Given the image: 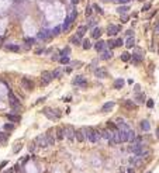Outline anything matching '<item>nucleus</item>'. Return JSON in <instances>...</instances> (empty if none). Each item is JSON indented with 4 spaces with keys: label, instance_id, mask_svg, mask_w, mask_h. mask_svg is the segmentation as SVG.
Here are the masks:
<instances>
[{
    "label": "nucleus",
    "instance_id": "obj_3",
    "mask_svg": "<svg viewBox=\"0 0 159 173\" xmlns=\"http://www.w3.org/2000/svg\"><path fill=\"white\" fill-rule=\"evenodd\" d=\"M9 103H10V106H11L14 110H18V108H20V101H18V99L16 97L14 93H13L11 90H9Z\"/></svg>",
    "mask_w": 159,
    "mask_h": 173
},
{
    "label": "nucleus",
    "instance_id": "obj_34",
    "mask_svg": "<svg viewBox=\"0 0 159 173\" xmlns=\"http://www.w3.org/2000/svg\"><path fill=\"white\" fill-rule=\"evenodd\" d=\"M134 42H135V41H134V37H130L128 40H127V42H125V47L127 48H132L134 47Z\"/></svg>",
    "mask_w": 159,
    "mask_h": 173
},
{
    "label": "nucleus",
    "instance_id": "obj_17",
    "mask_svg": "<svg viewBox=\"0 0 159 173\" xmlns=\"http://www.w3.org/2000/svg\"><path fill=\"white\" fill-rule=\"evenodd\" d=\"M75 138H76V141H78V142H83V141H85V134L82 132V130L75 131Z\"/></svg>",
    "mask_w": 159,
    "mask_h": 173
},
{
    "label": "nucleus",
    "instance_id": "obj_52",
    "mask_svg": "<svg viewBox=\"0 0 159 173\" xmlns=\"http://www.w3.org/2000/svg\"><path fill=\"white\" fill-rule=\"evenodd\" d=\"M149 7H151V4H145L142 10H148V9H149Z\"/></svg>",
    "mask_w": 159,
    "mask_h": 173
},
{
    "label": "nucleus",
    "instance_id": "obj_50",
    "mask_svg": "<svg viewBox=\"0 0 159 173\" xmlns=\"http://www.w3.org/2000/svg\"><path fill=\"white\" fill-rule=\"evenodd\" d=\"M123 23H127L128 21V16H123V20H121Z\"/></svg>",
    "mask_w": 159,
    "mask_h": 173
},
{
    "label": "nucleus",
    "instance_id": "obj_23",
    "mask_svg": "<svg viewBox=\"0 0 159 173\" xmlns=\"http://www.w3.org/2000/svg\"><path fill=\"white\" fill-rule=\"evenodd\" d=\"M86 31H87V27H86V25H80V27L78 28V34H76V35L82 38V37H83L85 34H86Z\"/></svg>",
    "mask_w": 159,
    "mask_h": 173
},
{
    "label": "nucleus",
    "instance_id": "obj_46",
    "mask_svg": "<svg viewBox=\"0 0 159 173\" xmlns=\"http://www.w3.org/2000/svg\"><path fill=\"white\" fill-rule=\"evenodd\" d=\"M13 128H14V125H11V124H4V130H10V131H11Z\"/></svg>",
    "mask_w": 159,
    "mask_h": 173
},
{
    "label": "nucleus",
    "instance_id": "obj_12",
    "mask_svg": "<svg viewBox=\"0 0 159 173\" xmlns=\"http://www.w3.org/2000/svg\"><path fill=\"white\" fill-rule=\"evenodd\" d=\"M94 75L97 76V78H100V79H106L107 76H109V73H107L106 69H101V68L96 69V71H94Z\"/></svg>",
    "mask_w": 159,
    "mask_h": 173
},
{
    "label": "nucleus",
    "instance_id": "obj_57",
    "mask_svg": "<svg viewBox=\"0 0 159 173\" xmlns=\"http://www.w3.org/2000/svg\"><path fill=\"white\" fill-rule=\"evenodd\" d=\"M148 173H151V172H148Z\"/></svg>",
    "mask_w": 159,
    "mask_h": 173
},
{
    "label": "nucleus",
    "instance_id": "obj_35",
    "mask_svg": "<svg viewBox=\"0 0 159 173\" xmlns=\"http://www.w3.org/2000/svg\"><path fill=\"white\" fill-rule=\"evenodd\" d=\"M82 47H83L85 49H89V48H92V42L89 40H85V41H82Z\"/></svg>",
    "mask_w": 159,
    "mask_h": 173
},
{
    "label": "nucleus",
    "instance_id": "obj_18",
    "mask_svg": "<svg viewBox=\"0 0 159 173\" xmlns=\"http://www.w3.org/2000/svg\"><path fill=\"white\" fill-rule=\"evenodd\" d=\"M104 45H106V42L103 40H99L97 42L94 44V48H96V51H100V52H101L103 49H104Z\"/></svg>",
    "mask_w": 159,
    "mask_h": 173
},
{
    "label": "nucleus",
    "instance_id": "obj_38",
    "mask_svg": "<svg viewBox=\"0 0 159 173\" xmlns=\"http://www.w3.org/2000/svg\"><path fill=\"white\" fill-rule=\"evenodd\" d=\"M59 62L62 65H66V63H69V58L68 56H61L59 58Z\"/></svg>",
    "mask_w": 159,
    "mask_h": 173
},
{
    "label": "nucleus",
    "instance_id": "obj_4",
    "mask_svg": "<svg viewBox=\"0 0 159 173\" xmlns=\"http://www.w3.org/2000/svg\"><path fill=\"white\" fill-rule=\"evenodd\" d=\"M52 79H54L52 72H49V71L42 72V75H41V82H42V85H49V83L52 82Z\"/></svg>",
    "mask_w": 159,
    "mask_h": 173
},
{
    "label": "nucleus",
    "instance_id": "obj_10",
    "mask_svg": "<svg viewBox=\"0 0 159 173\" xmlns=\"http://www.w3.org/2000/svg\"><path fill=\"white\" fill-rule=\"evenodd\" d=\"M21 85H23V87L26 89V90H33L34 89V83L31 82L30 79H27V78L21 79Z\"/></svg>",
    "mask_w": 159,
    "mask_h": 173
},
{
    "label": "nucleus",
    "instance_id": "obj_51",
    "mask_svg": "<svg viewBox=\"0 0 159 173\" xmlns=\"http://www.w3.org/2000/svg\"><path fill=\"white\" fill-rule=\"evenodd\" d=\"M117 2H118V3H121V4H123V3H128L130 0H117Z\"/></svg>",
    "mask_w": 159,
    "mask_h": 173
},
{
    "label": "nucleus",
    "instance_id": "obj_47",
    "mask_svg": "<svg viewBox=\"0 0 159 173\" xmlns=\"http://www.w3.org/2000/svg\"><path fill=\"white\" fill-rule=\"evenodd\" d=\"M6 139H7V138H6V135L0 132V142H6Z\"/></svg>",
    "mask_w": 159,
    "mask_h": 173
},
{
    "label": "nucleus",
    "instance_id": "obj_8",
    "mask_svg": "<svg viewBox=\"0 0 159 173\" xmlns=\"http://www.w3.org/2000/svg\"><path fill=\"white\" fill-rule=\"evenodd\" d=\"M34 144H37L38 146H42V148H45L47 146V138H45V135H38L35 139H34Z\"/></svg>",
    "mask_w": 159,
    "mask_h": 173
},
{
    "label": "nucleus",
    "instance_id": "obj_55",
    "mask_svg": "<svg viewBox=\"0 0 159 173\" xmlns=\"http://www.w3.org/2000/svg\"><path fill=\"white\" fill-rule=\"evenodd\" d=\"M72 3H73V4H78V3H79V0H72Z\"/></svg>",
    "mask_w": 159,
    "mask_h": 173
},
{
    "label": "nucleus",
    "instance_id": "obj_28",
    "mask_svg": "<svg viewBox=\"0 0 159 173\" xmlns=\"http://www.w3.org/2000/svg\"><path fill=\"white\" fill-rule=\"evenodd\" d=\"M124 106L127 107V108L128 110H132V108H135V103H132L131 101V100H125V101H124Z\"/></svg>",
    "mask_w": 159,
    "mask_h": 173
},
{
    "label": "nucleus",
    "instance_id": "obj_29",
    "mask_svg": "<svg viewBox=\"0 0 159 173\" xmlns=\"http://www.w3.org/2000/svg\"><path fill=\"white\" fill-rule=\"evenodd\" d=\"M124 86V80L123 79H117L116 82H114V89H121Z\"/></svg>",
    "mask_w": 159,
    "mask_h": 173
},
{
    "label": "nucleus",
    "instance_id": "obj_25",
    "mask_svg": "<svg viewBox=\"0 0 159 173\" xmlns=\"http://www.w3.org/2000/svg\"><path fill=\"white\" fill-rule=\"evenodd\" d=\"M117 11H118L120 14H125V13L130 11V7H128V6H120V7L117 9Z\"/></svg>",
    "mask_w": 159,
    "mask_h": 173
},
{
    "label": "nucleus",
    "instance_id": "obj_43",
    "mask_svg": "<svg viewBox=\"0 0 159 173\" xmlns=\"http://www.w3.org/2000/svg\"><path fill=\"white\" fill-rule=\"evenodd\" d=\"M93 9H94V10H96V11H97V13H100V14H101V13H103V10L100 9L97 4H93Z\"/></svg>",
    "mask_w": 159,
    "mask_h": 173
},
{
    "label": "nucleus",
    "instance_id": "obj_32",
    "mask_svg": "<svg viewBox=\"0 0 159 173\" xmlns=\"http://www.w3.org/2000/svg\"><path fill=\"white\" fill-rule=\"evenodd\" d=\"M56 138L58 139H63V128H56Z\"/></svg>",
    "mask_w": 159,
    "mask_h": 173
},
{
    "label": "nucleus",
    "instance_id": "obj_15",
    "mask_svg": "<svg viewBox=\"0 0 159 173\" xmlns=\"http://www.w3.org/2000/svg\"><path fill=\"white\" fill-rule=\"evenodd\" d=\"M114 106H116V103H114V101H107L106 104L101 107V111H103V113H109Z\"/></svg>",
    "mask_w": 159,
    "mask_h": 173
},
{
    "label": "nucleus",
    "instance_id": "obj_21",
    "mask_svg": "<svg viewBox=\"0 0 159 173\" xmlns=\"http://www.w3.org/2000/svg\"><path fill=\"white\" fill-rule=\"evenodd\" d=\"M101 33H103V31H101L100 27H99V28H94V30H93V33H92V37L94 38V40H99V38L101 37Z\"/></svg>",
    "mask_w": 159,
    "mask_h": 173
},
{
    "label": "nucleus",
    "instance_id": "obj_27",
    "mask_svg": "<svg viewBox=\"0 0 159 173\" xmlns=\"http://www.w3.org/2000/svg\"><path fill=\"white\" fill-rule=\"evenodd\" d=\"M6 49H7V51H13V52H18L20 47L18 45H11V44H10V45H6Z\"/></svg>",
    "mask_w": 159,
    "mask_h": 173
},
{
    "label": "nucleus",
    "instance_id": "obj_22",
    "mask_svg": "<svg viewBox=\"0 0 159 173\" xmlns=\"http://www.w3.org/2000/svg\"><path fill=\"white\" fill-rule=\"evenodd\" d=\"M113 56V52L111 51H104L101 55H100V59H103V61H107V59H110V58Z\"/></svg>",
    "mask_w": 159,
    "mask_h": 173
},
{
    "label": "nucleus",
    "instance_id": "obj_42",
    "mask_svg": "<svg viewBox=\"0 0 159 173\" xmlns=\"http://www.w3.org/2000/svg\"><path fill=\"white\" fill-rule=\"evenodd\" d=\"M85 14H86V17H90V16H92V7H86Z\"/></svg>",
    "mask_w": 159,
    "mask_h": 173
},
{
    "label": "nucleus",
    "instance_id": "obj_49",
    "mask_svg": "<svg viewBox=\"0 0 159 173\" xmlns=\"http://www.w3.org/2000/svg\"><path fill=\"white\" fill-rule=\"evenodd\" d=\"M134 163H135V166H139L141 163H142V161H141V159H135V161H134Z\"/></svg>",
    "mask_w": 159,
    "mask_h": 173
},
{
    "label": "nucleus",
    "instance_id": "obj_54",
    "mask_svg": "<svg viewBox=\"0 0 159 173\" xmlns=\"http://www.w3.org/2000/svg\"><path fill=\"white\" fill-rule=\"evenodd\" d=\"M139 87H141V86L137 85V86H135V92H139Z\"/></svg>",
    "mask_w": 159,
    "mask_h": 173
},
{
    "label": "nucleus",
    "instance_id": "obj_37",
    "mask_svg": "<svg viewBox=\"0 0 159 173\" xmlns=\"http://www.w3.org/2000/svg\"><path fill=\"white\" fill-rule=\"evenodd\" d=\"M135 137H137L135 132H134L132 130H130V131H128V141H131V142H132V139H134Z\"/></svg>",
    "mask_w": 159,
    "mask_h": 173
},
{
    "label": "nucleus",
    "instance_id": "obj_6",
    "mask_svg": "<svg viewBox=\"0 0 159 173\" xmlns=\"http://www.w3.org/2000/svg\"><path fill=\"white\" fill-rule=\"evenodd\" d=\"M120 31H121V27L111 24V25H109V28H107V34H109V37H113V35H117Z\"/></svg>",
    "mask_w": 159,
    "mask_h": 173
},
{
    "label": "nucleus",
    "instance_id": "obj_26",
    "mask_svg": "<svg viewBox=\"0 0 159 173\" xmlns=\"http://www.w3.org/2000/svg\"><path fill=\"white\" fill-rule=\"evenodd\" d=\"M141 128H142L144 131H149V130H151V124L148 123L147 120H144L142 123H141Z\"/></svg>",
    "mask_w": 159,
    "mask_h": 173
},
{
    "label": "nucleus",
    "instance_id": "obj_45",
    "mask_svg": "<svg viewBox=\"0 0 159 173\" xmlns=\"http://www.w3.org/2000/svg\"><path fill=\"white\" fill-rule=\"evenodd\" d=\"M26 42H27V45H33L34 40H33V38H26Z\"/></svg>",
    "mask_w": 159,
    "mask_h": 173
},
{
    "label": "nucleus",
    "instance_id": "obj_33",
    "mask_svg": "<svg viewBox=\"0 0 159 173\" xmlns=\"http://www.w3.org/2000/svg\"><path fill=\"white\" fill-rule=\"evenodd\" d=\"M121 61H123V62H128V61H131V54L124 52V54L121 55Z\"/></svg>",
    "mask_w": 159,
    "mask_h": 173
},
{
    "label": "nucleus",
    "instance_id": "obj_20",
    "mask_svg": "<svg viewBox=\"0 0 159 173\" xmlns=\"http://www.w3.org/2000/svg\"><path fill=\"white\" fill-rule=\"evenodd\" d=\"M128 131H118V132H120V141H121V142L128 141Z\"/></svg>",
    "mask_w": 159,
    "mask_h": 173
},
{
    "label": "nucleus",
    "instance_id": "obj_36",
    "mask_svg": "<svg viewBox=\"0 0 159 173\" xmlns=\"http://www.w3.org/2000/svg\"><path fill=\"white\" fill-rule=\"evenodd\" d=\"M69 52H71V48L66 47V48H63V49L61 51V54H59V55H61V56H68Z\"/></svg>",
    "mask_w": 159,
    "mask_h": 173
},
{
    "label": "nucleus",
    "instance_id": "obj_39",
    "mask_svg": "<svg viewBox=\"0 0 159 173\" xmlns=\"http://www.w3.org/2000/svg\"><path fill=\"white\" fill-rule=\"evenodd\" d=\"M61 75H62V71H61V69H55V71L52 72V76H54V78H59Z\"/></svg>",
    "mask_w": 159,
    "mask_h": 173
},
{
    "label": "nucleus",
    "instance_id": "obj_44",
    "mask_svg": "<svg viewBox=\"0 0 159 173\" xmlns=\"http://www.w3.org/2000/svg\"><path fill=\"white\" fill-rule=\"evenodd\" d=\"M147 106L149 107V108H152V107H154V100H152V99H149V100L147 101Z\"/></svg>",
    "mask_w": 159,
    "mask_h": 173
},
{
    "label": "nucleus",
    "instance_id": "obj_56",
    "mask_svg": "<svg viewBox=\"0 0 159 173\" xmlns=\"http://www.w3.org/2000/svg\"><path fill=\"white\" fill-rule=\"evenodd\" d=\"M0 44H2V37H0Z\"/></svg>",
    "mask_w": 159,
    "mask_h": 173
},
{
    "label": "nucleus",
    "instance_id": "obj_11",
    "mask_svg": "<svg viewBox=\"0 0 159 173\" xmlns=\"http://www.w3.org/2000/svg\"><path fill=\"white\" fill-rule=\"evenodd\" d=\"M37 38L38 40H48V38H51V31L49 30H41L40 33H38Z\"/></svg>",
    "mask_w": 159,
    "mask_h": 173
},
{
    "label": "nucleus",
    "instance_id": "obj_31",
    "mask_svg": "<svg viewBox=\"0 0 159 173\" xmlns=\"http://www.w3.org/2000/svg\"><path fill=\"white\" fill-rule=\"evenodd\" d=\"M9 121H13V123H17V121H20V116H14V114H9L7 116Z\"/></svg>",
    "mask_w": 159,
    "mask_h": 173
},
{
    "label": "nucleus",
    "instance_id": "obj_41",
    "mask_svg": "<svg viewBox=\"0 0 159 173\" xmlns=\"http://www.w3.org/2000/svg\"><path fill=\"white\" fill-rule=\"evenodd\" d=\"M144 100H145V96L144 94H138L137 96V103H142Z\"/></svg>",
    "mask_w": 159,
    "mask_h": 173
},
{
    "label": "nucleus",
    "instance_id": "obj_40",
    "mask_svg": "<svg viewBox=\"0 0 159 173\" xmlns=\"http://www.w3.org/2000/svg\"><path fill=\"white\" fill-rule=\"evenodd\" d=\"M123 44H124V41H123V40H116V41H114V48H117V47H121Z\"/></svg>",
    "mask_w": 159,
    "mask_h": 173
},
{
    "label": "nucleus",
    "instance_id": "obj_9",
    "mask_svg": "<svg viewBox=\"0 0 159 173\" xmlns=\"http://www.w3.org/2000/svg\"><path fill=\"white\" fill-rule=\"evenodd\" d=\"M116 125L118 127V131H128V130H130V127L127 125L125 123H124L123 118H117V120H116Z\"/></svg>",
    "mask_w": 159,
    "mask_h": 173
},
{
    "label": "nucleus",
    "instance_id": "obj_2",
    "mask_svg": "<svg viewBox=\"0 0 159 173\" xmlns=\"http://www.w3.org/2000/svg\"><path fill=\"white\" fill-rule=\"evenodd\" d=\"M42 113L45 114L49 120H58L61 117V113L58 111V110H52V108H49V107H45V108L42 110Z\"/></svg>",
    "mask_w": 159,
    "mask_h": 173
},
{
    "label": "nucleus",
    "instance_id": "obj_24",
    "mask_svg": "<svg viewBox=\"0 0 159 173\" xmlns=\"http://www.w3.org/2000/svg\"><path fill=\"white\" fill-rule=\"evenodd\" d=\"M71 41L72 44H73V45H80L82 44V41H80V37H78V35H73V37H71Z\"/></svg>",
    "mask_w": 159,
    "mask_h": 173
},
{
    "label": "nucleus",
    "instance_id": "obj_53",
    "mask_svg": "<svg viewBox=\"0 0 159 173\" xmlns=\"http://www.w3.org/2000/svg\"><path fill=\"white\" fill-rule=\"evenodd\" d=\"M127 172H128V173H135V170H134L132 168H130V169H128V170H127Z\"/></svg>",
    "mask_w": 159,
    "mask_h": 173
},
{
    "label": "nucleus",
    "instance_id": "obj_48",
    "mask_svg": "<svg viewBox=\"0 0 159 173\" xmlns=\"http://www.w3.org/2000/svg\"><path fill=\"white\" fill-rule=\"evenodd\" d=\"M107 45H109L110 49H113V48H114V41H109V42H107Z\"/></svg>",
    "mask_w": 159,
    "mask_h": 173
},
{
    "label": "nucleus",
    "instance_id": "obj_16",
    "mask_svg": "<svg viewBox=\"0 0 159 173\" xmlns=\"http://www.w3.org/2000/svg\"><path fill=\"white\" fill-rule=\"evenodd\" d=\"M76 17H78V11H76L75 9H72V10H71V13H69V16L66 17V18H68V21H69V23H73L75 20H76Z\"/></svg>",
    "mask_w": 159,
    "mask_h": 173
},
{
    "label": "nucleus",
    "instance_id": "obj_7",
    "mask_svg": "<svg viewBox=\"0 0 159 173\" xmlns=\"http://www.w3.org/2000/svg\"><path fill=\"white\" fill-rule=\"evenodd\" d=\"M100 134H101V138L107 139L110 144L113 145V131H110V130H103V131H100Z\"/></svg>",
    "mask_w": 159,
    "mask_h": 173
},
{
    "label": "nucleus",
    "instance_id": "obj_30",
    "mask_svg": "<svg viewBox=\"0 0 159 173\" xmlns=\"http://www.w3.org/2000/svg\"><path fill=\"white\" fill-rule=\"evenodd\" d=\"M61 27H55L54 30H51V37H56V35H59L61 34Z\"/></svg>",
    "mask_w": 159,
    "mask_h": 173
},
{
    "label": "nucleus",
    "instance_id": "obj_13",
    "mask_svg": "<svg viewBox=\"0 0 159 173\" xmlns=\"http://www.w3.org/2000/svg\"><path fill=\"white\" fill-rule=\"evenodd\" d=\"M73 83H75V85H79V86H82V87H83V86H86L87 80H86L83 76H76V78L73 79Z\"/></svg>",
    "mask_w": 159,
    "mask_h": 173
},
{
    "label": "nucleus",
    "instance_id": "obj_5",
    "mask_svg": "<svg viewBox=\"0 0 159 173\" xmlns=\"http://www.w3.org/2000/svg\"><path fill=\"white\" fill-rule=\"evenodd\" d=\"M63 132H65L63 135L66 137L69 141H73L75 139V128L72 125H66V127H65L63 128Z\"/></svg>",
    "mask_w": 159,
    "mask_h": 173
},
{
    "label": "nucleus",
    "instance_id": "obj_19",
    "mask_svg": "<svg viewBox=\"0 0 159 173\" xmlns=\"http://www.w3.org/2000/svg\"><path fill=\"white\" fill-rule=\"evenodd\" d=\"M45 138H47V144H48V145H54V144H55V138H54V135H52V131H49V132L45 135Z\"/></svg>",
    "mask_w": 159,
    "mask_h": 173
},
{
    "label": "nucleus",
    "instance_id": "obj_14",
    "mask_svg": "<svg viewBox=\"0 0 159 173\" xmlns=\"http://www.w3.org/2000/svg\"><path fill=\"white\" fill-rule=\"evenodd\" d=\"M120 142H121V141H120V132H118V130L114 128L113 130V145H117Z\"/></svg>",
    "mask_w": 159,
    "mask_h": 173
},
{
    "label": "nucleus",
    "instance_id": "obj_1",
    "mask_svg": "<svg viewBox=\"0 0 159 173\" xmlns=\"http://www.w3.org/2000/svg\"><path fill=\"white\" fill-rule=\"evenodd\" d=\"M82 132L85 134V139H87L89 142H92V144H96L101 139L100 131H96V130H93V128H82Z\"/></svg>",
    "mask_w": 159,
    "mask_h": 173
}]
</instances>
